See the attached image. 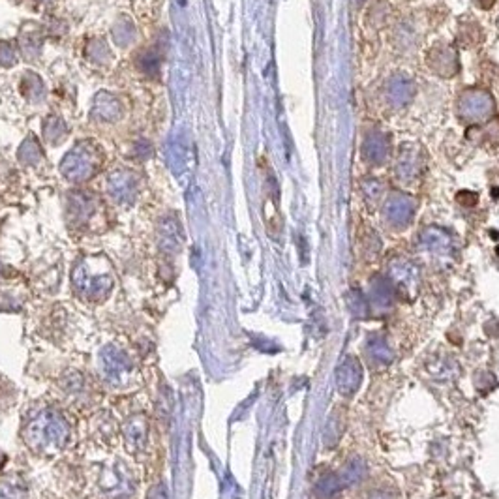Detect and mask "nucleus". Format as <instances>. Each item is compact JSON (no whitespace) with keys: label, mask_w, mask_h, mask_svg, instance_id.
I'll return each mask as SVG.
<instances>
[{"label":"nucleus","mask_w":499,"mask_h":499,"mask_svg":"<svg viewBox=\"0 0 499 499\" xmlns=\"http://www.w3.org/2000/svg\"><path fill=\"white\" fill-rule=\"evenodd\" d=\"M0 499H25L23 490H19L17 486L10 483L0 484Z\"/></svg>","instance_id":"obj_4"},{"label":"nucleus","mask_w":499,"mask_h":499,"mask_svg":"<svg viewBox=\"0 0 499 499\" xmlns=\"http://www.w3.org/2000/svg\"><path fill=\"white\" fill-rule=\"evenodd\" d=\"M149 499H167V494H166V488L164 486H156L154 490L151 492V495H149Z\"/></svg>","instance_id":"obj_5"},{"label":"nucleus","mask_w":499,"mask_h":499,"mask_svg":"<svg viewBox=\"0 0 499 499\" xmlns=\"http://www.w3.org/2000/svg\"><path fill=\"white\" fill-rule=\"evenodd\" d=\"M70 437V426L62 415L53 409H42L28 420L25 428V440L34 451L51 454L60 451Z\"/></svg>","instance_id":"obj_1"},{"label":"nucleus","mask_w":499,"mask_h":499,"mask_svg":"<svg viewBox=\"0 0 499 499\" xmlns=\"http://www.w3.org/2000/svg\"><path fill=\"white\" fill-rule=\"evenodd\" d=\"M124 434H126V441H128L130 449H134V451L141 449V447L145 445V440H147L145 420L141 419V417H134V419L126 424Z\"/></svg>","instance_id":"obj_3"},{"label":"nucleus","mask_w":499,"mask_h":499,"mask_svg":"<svg viewBox=\"0 0 499 499\" xmlns=\"http://www.w3.org/2000/svg\"><path fill=\"white\" fill-rule=\"evenodd\" d=\"M102 372L109 383L124 385L134 376V362L122 349L109 345L102 351Z\"/></svg>","instance_id":"obj_2"}]
</instances>
